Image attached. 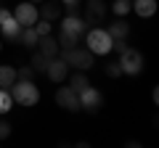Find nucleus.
<instances>
[{
  "instance_id": "nucleus-1",
  "label": "nucleus",
  "mask_w": 159,
  "mask_h": 148,
  "mask_svg": "<svg viewBox=\"0 0 159 148\" xmlns=\"http://www.w3.org/2000/svg\"><path fill=\"white\" fill-rule=\"evenodd\" d=\"M82 37H85V48L88 50L93 53V56H109V53H111V34L106 32V29L103 27H88V32L82 34Z\"/></svg>"
},
{
  "instance_id": "nucleus-2",
  "label": "nucleus",
  "mask_w": 159,
  "mask_h": 148,
  "mask_svg": "<svg viewBox=\"0 0 159 148\" xmlns=\"http://www.w3.org/2000/svg\"><path fill=\"white\" fill-rule=\"evenodd\" d=\"M8 93H11L13 103H19V106H37L40 101V87L32 80H16L8 87Z\"/></svg>"
},
{
  "instance_id": "nucleus-3",
  "label": "nucleus",
  "mask_w": 159,
  "mask_h": 148,
  "mask_svg": "<svg viewBox=\"0 0 159 148\" xmlns=\"http://www.w3.org/2000/svg\"><path fill=\"white\" fill-rule=\"evenodd\" d=\"M58 56L69 63V69H77V72H88L93 66V58H96L88 48H80V45L69 48V50H58Z\"/></svg>"
},
{
  "instance_id": "nucleus-4",
  "label": "nucleus",
  "mask_w": 159,
  "mask_h": 148,
  "mask_svg": "<svg viewBox=\"0 0 159 148\" xmlns=\"http://www.w3.org/2000/svg\"><path fill=\"white\" fill-rule=\"evenodd\" d=\"M119 66H122V74H127V77H135V74L143 72V66H146V58H143L141 50H135V48H127L125 53H119Z\"/></svg>"
},
{
  "instance_id": "nucleus-5",
  "label": "nucleus",
  "mask_w": 159,
  "mask_h": 148,
  "mask_svg": "<svg viewBox=\"0 0 159 148\" xmlns=\"http://www.w3.org/2000/svg\"><path fill=\"white\" fill-rule=\"evenodd\" d=\"M0 32H3V37L11 42L19 40V32H21V24L13 19V13L8 11V8H0Z\"/></svg>"
},
{
  "instance_id": "nucleus-6",
  "label": "nucleus",
  "mask_w": 159,
  "mask_h": 148,
  "mask_svg": "<svg viewBox=\"0 0 159 148\" xmlns=\"http://www.w3.org/2000/svg\"><path fill=\"white\" fill-rule=\"evenodd\" d=\"M11 13H13V19H16V21L21 24V27H32V24L40 19L37 6H34V3H29V0H27V3H19V6L13 8Z\"/></svg>"
},
{
  "instance_id": "nucleus-7",
  "label": "nucleus",
  "mask_w": 159,
  "mask_h": 148,
  "mask_svg": "<svg viewBox=\"0 0 159 148\" xmlns=\"http://www.w3.org/2000/svg\"><path fill=\"white\" fill-rule=\"evenodd\" d=\"M106 13H109V6L103 0H88L85 3V16L82 19L88 21V27H90V24H103Z\"/></svg>"
},
{
  "instance_id": "nucleus-8",
  "label": "nucleus",
  "mask_w": 159,
  "mask_h": 148,
  "mask_svg": "<svg viewBox=\"0 0 159 148\" xmlns=\"http://www.w3.org/2000/svg\"><path fill=\"white\" fill-rule=\"evenodd\" d=\"M45 74H48V80H51V82L61 85V82H66V77H69V63L64 61L61 56H56V58H51V61H48Z\"/></svg>"
},
{
  "instance_id": "nucleus-9",
  "label": "nucleus",
  "mask_w": 159,
  "mask_h": 148,
  "mask_svg": "<svg viewBox=\"0 0 159 148\" xmlns=\"http://www.w3.org/2000/svg\"><path fill=\"white\" fill-rule=\"evenodd\" d=\"M101 103H103V98H101V93H98L93 85L80 93V108L88 111V114H96L98 108H101Z\"/></svg>"
},
{
  "instance_id": "nucleus-10",
  "label": "nucleus",
  "mask_w": 159,
  "mask_h": 148,
  "mask_svg": "<svg viewBox=\"0 0 159 148\" xmlns=\"http://www.w3.org/2000/svg\"><path fill=\"white\" fill-rule=\"evenodd\" d=\"M61 32H69V34L82 37V34L88 32V21L80 19L77 13H66V16H61Z\"/></svg>"
},
{
  "instance_id": "nucleus-11",
  "label": "nucleus",
  "mask_w": 159,
  "mask_h": 148,
  "mask_svg": "<svg viewBox=\"0 0 159 148\" xmlns=\"http://www.w3.org/2000/svg\"><path fill=\"white\" fill-rule=\"evenodd\" d=\"M56 103L66 111H80V93H74L72 87H58L56 90Z\"/></svg>"
},
{
  "instance_id": "nucleus-12",
  "label": "nucleus",
  "mask_w": 159,
  "mask_h": 148,
  "mask_svg": "<svg viewBox=\"0 0 159 148\" xmlns=\"http://www.w3.org/2000/svg\"><path fill=\"white\" fill-rule=\"evenodd\" d=\"M37 50L43 53L45 58H56L58 56V40L56 37H51V34H43V37H37Z\"/></svg>"
},
{
  "instance_id": "nucleus-13",
  "label": "nucleus",
  "mask_w": 159,
  "mask_h": 148,
  "mask_svg": "<svg viewBox=\"0 0 159 148\" xmlns=\"http://www.w3.org/2000/svg\"><path fill=\"white\" fill-rule=\"evenodd\" d=\"M37 13H40V19L56 21V19H61V3H58V0H48V3H40Z\"/></svg>"
},
{
  "instance_id": "nucleus-14",
  "label": "nucleus",
  "mask_w": 159,
  "mask_h": 148,
  "mask_svg": "<svg viewBox=\"0 0 159 148\" xmlns=\"http://www.w3.org/2000/svg\"><path fill=\"white\" fill-rule=\"evenodd\" d=\"M130 6L135 11V16L141 19H151L157 13V0H130Z\"/></svg>"
},
{
  "instance_id": "nucleus-15",
  "label": "nucleus",
  "mask_w": 159,
  "mask_h": 148,
  "mask_svg": "<svg viewBox=\"0 0 159 148\" xmlns=\"http://www.w3.org/2000/svg\"><path fill=\"white\" fill-rule=\"evenodd\" d=\"M106 32L111 34V40H127V34H130V24H127L125 19H119V16H117V21L109 24Z\"/></svg>"
},
{
  "instance_id": "nucleus-16",
  "label": "nucleus",
  "mask_w": 159,
  "mask_h": 148,
  "mask_svg": "<svg viewBox=\"0 0 159 148\" xmlns=\"http://www.w3.org/2000/svg\"><path fill=\"white\" fill-rule=\"evenodd\" d=\"M37 37L40 34L34 32V27H21V32H19V42H21L27 50H34V48H37Z\"/></svg>"
},
{
  "instance_id": "nucleus-17",
  "label": "nucleus",
  "mask_w": 159,
  "mask_h": 148,
  "mask_svg": "<svg viewBox=\"0 0 159 148\" xmlns=\"http://www.w3.org/2000/svg\"><path fill=\"white\" fill-rule=\"evenodd\" d=\"M66 80H69V87H72L74 93H82L85 87H90V80H88L85 72H74V74H69Z\"/></svg>"
},
{
  "instance_id": "nucleus-18",
  "label": "nucleus",
  "mask_w": 159,
  "mask_h": 148,
  "mask_svg": "<svg viewBox=\"0 0 159 148\" xmlns=\"http://www.w3.org/2000/svg\"><path fill=\"white\" fill-rule=\"evenodd\" d=\"M48 61H51V58H45L40 50H34V53H32V58H29V66H32V72H34V74H45Z\"/></svg>"
},
{
  "instance_id": "nucleus-19",
  "label": "nucleus",
  "mask_w": 159,
  "mask_h": 148,
  "mask_svg": "<svg viewBox=\"0 0 159 148\" xmlns=\"http://www.w3.org/2000/svg\"><path fill=\"white\" fill-rule=\"evenodd\" d=\"M16 82V66H0V87H11Z\"/></svg>"
},
{
  "instance_id": "nucleus-20",
  "label": "nucleus",
  "mask_w": 159,
  "mask_h": 148,
  "mask_svg": "<svg viewBox=\"0 0 159 148\" xmlns=\"http://www.w3.org/2000/svg\"><path fill=\"white\" fill-rule=\"evenodd\" d=\"M77 45H80V37H77V34H69V32L58 34V48H61V50H69V48H77Z\"/></svg>"
},
{
  "instance_id": "nucleus-21",
  "label": "nucleus",
  "mask_w": 159,
  "mask_h": 148,
  "mask_svg": "<svg viewBox=\"0 0 159 148\" xmlns=\"http://www.w3.org/2000/svg\"><path fill=\"white\" fill-rule=\"evenodd\" d=\"M130 11H133L130 0H114V3H111V13H114V16H119V19H125Z\"/></svg>"
},
{
  "instance_id": "nucleus-22",
  "label": "nucleus",
  "mask_w": 159,
  "mask_h": 148,
  "mask_svg": "<svg viewBox=\"0 0 159 148\" xmlns=\"http://www.w3.org/2000/svg\"><path fill=\"white\" fill-rule=\"evenodd\" d=\"M11 108H13V98H11V93H8V87H0V116L8 114Z\"/></svg>"
},
{
  "instance_id": "nucleus-23",
  "label": "nucleus",
  "mask_w": 159,
  "mask_h": 148,
  "mask_svg": "<svg viewBox=\"0 0 159 148\" xmlns=\"http://www.w3.org/2000/svg\"><path fill=\"white\" fill-rule=\"evenodd\" d=\"M34 27V32L43 37V34H51V29H53V21H48V19H37V21L32 24Z\"/></svg>"
},
{
  "instance_id": "nucleus-24",
  "label": "nucleus",
  "mask_w": 159,
  "mask_h": 148,
  "mask_svg": "<svg viewBox=\"0 0 159 148\" xmlns=\"http://www.w3.org/2000/svg\"><path fill=\"white\" fill-rule=\"evenodd\" d=\"M106 77H111V80H117V77H122V66H119V61H111V63H106Z\"/></svg>"
},
{
  "instance_id": "nucleus-25",
  "label": "nucleus",
  "mask_w": 159,
  "mask_h": 148,
  "mask_svg": "<svg viewBox=\"0 0 159 148\" xmlns=\"http://www.w3.org/2000/svg\"><path fill=\"white\" fill-rule=\"evenodd\" d=\"M58 3H61V8L66 13H77L80 11V0H58Z\"/></svg>"
},
{
  "instance_id": "nucleus-26",
  "label": "nucleus",
  "mask_w": 159,
  "mask_h": 148,
  "mask_svg": "<svg viewBox=\"0 0 159 148\" xmlns=\"http://www.w3.org/2000/svg\"><path fill=\"white\" fill-rule=\"evenodd\" d=\"M32 77H34L32 66H21V69H16V80H32Z\"/></svg>"
},
{
  "instance_id": "nucleus-27",
  "label": "nucleus",
  "mask_w": 159,
  "mask_h": 148,
  "mask_svg": "<svg viewBox=\"0 0 159 148\" xmlns=\"http://www.w3.org/2000/svg\"><path fill=\"white\" fill-rule=\"evenodd\" d=\"M8 137H11V124H8L6 119H0V143L8 140Z\"/></svg>"
},
{
  "instance_id": "nucleus-28",
  "label": "nucleus",
  "mask_w": 159,
  "mask_h": 148,
  "mask_svg": "<svg viewBox=\"0 0 159 148\" xmlns=\"http://www.w3.org/2000/svg\"><path fill=\"white\" fill-rule=\"evenodd\" d=\"M127 48H130V45H127L125 40H114V42H111V50H114V53H125Z\"/></svg>"
},
{
  "instance_id": "nucleus-29",
  "label": "nucleus",
  "mask_w": 159,
  "mask_h": 148,
  "mask_svg": "<svg viewBox=\"0 0 159 148\" xmlns=\"http://www.w3.org/2000/svg\"><path fill=\"white\" fill-rule=\"evenodd\" d=\"M29 3H34V6H37V3H43V0H29Z\"/></svg>"
},
{
  "instance_id": "nucleus-30",
  "label": "nucleus",
  "mask_w": 159,
  "mask_h": 148,
  "mask_svg": "<svg viewBox=\"0 0 159 148\" xmlns=\"http://www.w3.org/2000/svg\"><path fill=\"white\" fill-rule=\"evenodd\" d=\"M0 50H3V40H0Z\"/></svg>"
}]
</instances>
